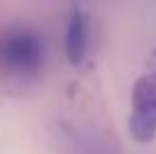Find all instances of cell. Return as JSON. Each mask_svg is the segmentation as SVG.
I'll return each mask as SVG.
<instances>
[{"instance_id":"3957f363","label":"cell","mask_w":156,"mask_h":154,"mask_svg":"<svg viewBox=\"0 0 156 154\" xmlns=\"http://www.w3.org/2000/svg\"><path fill=\"white\" fill-rule=\"evenodd\" d=\"M63 48H66V57L73 66H79L86 59V52H88V18L77 7L70 12L66 20Z\"/></svg>"},{"instance_id":"7a4b0ae2","label":"cell","mask_w":156,"mask_h":154,"mask_svg":"<svg viewBox=\"0 0 156 154\" xmlns=\"http://www.w3.org/2000/svg\"><path fill=\"white\" fill-rule=\"evenodd\" d=\"M129 134L138 143H149L156 136V70L140 75L131 88Z\"/></svg>"},{"instance_id":"6da1fadb","label":"cell","mask_w":156,"mask_h":154,"mask_svg":"<svg viewBox=\"0 0 156 154\" xmlns=\"http://www.w3.org/2000/svg\"><path fill=\"white\" fill-rule=\"evenodd\" d=\"M45 55V41L32 27H12L0 39V68L12 77H34Z\"/></svg>"}]
</instances>
